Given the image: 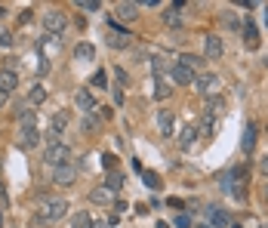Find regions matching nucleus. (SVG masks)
<instances>
[{
	"mask_svg": "<svg viewBox=\"0 0 268 228\" xmlns=\"http://www.w3.org/2000/svg\"><path fill=\"white\" fill-rule=\"evenodd\" d=\"M68 158H71V148L65 145V142H59V145H50L47 148V155H44V161L56 170V167H65L68 164Z\"/></svg>",
	"mask_w": 268,
	"mask_h": 228,
	"instance_id": "f257e3e1",
	"label": "nucleus"
},
{
	"mask_svg": "<svg viewBox=\"0 0 268 228\" xmlns=\"http://www.w3.org/2000/svg\"><path fill=\"white\" fill-rule=\"evenodd\" d=\"M65 213H68V201H62V198H53V201H47V204H44L41 222H59Z\"/></svg>",
	"mask_w": 268,
	"mask_h": 228,
	"instance_id": "f03ea898",
	"label": "nucleus"
},
{
	"mask_svg": "<svg viewBox=\"0 0 268 228\" xmlns=\"http://www.w3.org/2000/svg\"><path fill=\"white\" fill-rule=\"evenodd\" d=\"M191 87H195L201 96H216V87H219V78L216 74H195V81H191Z\"/></svg>",
	"mask_w": 268,
	"mask_h": 228,
	"instance_id": "7ed1b4c3",
	"label": "nucleus"
},
{
	"mask_svg": "<svg viewBox=\"0 0 268 228\" xmlns=\"http://www.w3.org/2000/svg\"><path fill=\"white\" fill-rule=\"evenodd\" d=\"M44 28H47L50 34H62V31L68 28V19H65V13H59V10H50V13L44 16Z\"/></svg>",
	"mask_w": 268,
	"mask_h": 228,
	"instance_id": "20e7f679",
	"label": "nucleus"
},
{
	"mask_svg": "<svg viewBox=\"0 0 268 228\" xmlns=\"http://www.w3.org/2000/svg\"><path fill=\"white\" fill-rule=\"evenodd\" d=\"M204 50H207V59H222V53H225L222 37L219 34H207L204 37Z\"/></svg>",
	"mask_w": 268,
	"mask_h": 228,
	"instance_id": "39448f33",
	"label": "nucleus"
},
{
	"mask_svg": "<svg viewBox=\"0 0 268 228\" xmlns=\"http://www.w3.org/2000/svg\"><path fill=\"white\" fill-rule=\"evenodd\" d=\"M244 47L247 50H259V31H256V22L247 16V22H244Z\"/></svg>",
	"mask_w": 268,
	"mask_h": 228,
	"instance_id": "423d86ee",
	"label": "nucleus"
},
{
	"mask_svg": "<svg viewBox=\"0 0 268 228\" xmlns=\"http://www.w3.org/2000/svg\"><path fill=\"white\" fill-rule=\"evenodd\" d=\"M37 142H41V133H37V127H22L19 130V148H34Z\"/></svg>",
	"mask_w": 268,
	"mask_h": 228,
	"instance_id": "0eeeda50",
	"label": "nucleus"
},
{
	"mask_svg": "<svg viewBox=\"0 0 268 228\" xmlns=\"http://www.w3.org/2000/svg\"><path fill=\"white\" fill-rule=\"evenodd\" d=\"M71 182H74V167H71V164L53 170V185H62V188H65V185H71Z\"/></svg>",
	"mask_w": 268,
	"mask_h": 228,
	"instance_id": "6e6552de",
	"label": "nucleus"
},
{
	"mask_svg": "<svg viewBox=\"0 0 268 228\" xmlns=\"http://www.w3.org/2000/svg\"><path fill=\"white\" fill-rule=\"evenodd\" d=\"M173 127H176V118H173V111H158V130L161 136H173Z\"/></svg>",
	"mask_w": 268,
	"mask_h": 228,
	"instance_id": "1a4fd4ad",
	"label": "nucleus"
},
{
	"mask_svg": "<svg viewBox=\"0 0 268 228\" xmlns=\"http://www.w3.org/2000/svg\"><path fill=\"white\" fill-rule=\"evenodd\" d=\"M108 44H111L114 50H121V47H130V31H121L118 25H114V28L108 31Z\"/></svg>",
	"mask_w": 268,
	"mask_h": 228,
	"instance_id": "9d476101",
	"label": "nucleus"
},
{
	"mask_svg": "<svg viewBox=\"0 0 268 228\" xmlns=\"http://www.w3.org/2000/svg\"><path fill=\"white\" fill-rule=\"evenodd\" d=\"M19 87V78H16V71H7V68H0V90L4 93H13Z\"/></svg>",
	"mask_w": 268,
	"mask_h": 228,
	"instance_id": "9b49d317",
	"label": "nucleus"
},
{
	"mask_svg": "<svg viewBox=\"0 0 268 228\" xmlns=\"http://www.w3.org/2000/svg\"><path fill=\"white\" fill-rule=\"evenodd\" d=\"M170 74H173V81H176V84H182V87H188L191 81H195V74H191L188 68H182L179 62H176V65L170 68Z\"/></svg>",
	"mask_w": 268,
	"mask_h": 228,
	"instance_id": "f8f14e48",
	"label": "nucleus"
},
{
	"mask_svg": "<svg viewBox=\"0 0 268 228\" xmlns=\"http://www.w3.org/2000/svg\"><path fill=\"white\" fill-rule=\"evenodd\" d=\"M74 102H78V108H81V111H87V114H93V111H96V99L90 96V90H81L78 96H74Z\"/></svg>",
	"mask_w": 268,
	"mask_h": 228,
	"instance_id": "ddd939ff",
	"label": "nucleus"
},
{
	"mask_svg": "<svg viewBox=\"0 0 268 228\" xmlns=\"http://www.w3.org/2000/svg\"><path fill=\"white\" fill-rule=\"evenodd\" d=\"M179 65H182V68H188L191 74H195V71L201 74V65H204V59H201V56H195V53H185V56L179 59Z\"/></svg>",
	"mask_w": 268,
	"mask_h": 228,
	"instance_id": "4468645a",
	"label": "nucleus"
},
{
	"mask_svg": "<svg viewBox=\"0 0 268 228\" xmlns=\"http://www.w3.org/2000/svg\"><path fill=\"white\" fill-rule=\"evenodd\" d=\"M114 16L124 19V22H133L139 16V4H118V13H114Z\"/></svg>",
	"mask_w": 268,
	"mask_h": 228,
	"instance_id": "2eb2a0df",
	"label": "nucleus"
},
{
	"mask_svg": "<svg viewBox=\"0 0 268 228\" xmlns=\"http://www.w3.org/2000/svg\"><path fill=\"white\" fill-rule=\"evenodd\" d=\"M241 145H244L247 155L256 148V127H253V124H247V127H244V139H241Z\"/></svg>",
	"mask_w": 268,
	"mask_h": 228,
	"instance_id": "dca6fc26",
	"label": "nucleus"
},
{
	"mask_svg": "<svg viewBox=\"0 0 268 228\" xmlns=\"http://www.w3.org/2000/svg\"><path fill=\"white\" fill-rule=\"evenodd\" d=\"M74 59H81V62H93L96 59V50L90 44H78L74 47Z\"/></svg>",
	"mask_w": 268,
	"mask_h": 228,
	"instance_id": "f3484780",
	"label": "nucleus"
},
{
	"mask_svg": "<svg viewBox=\"0 0 268 228\" xmlns=\"http://www.w3.org/2000/svg\"><path fill=\"white\" fill-rule=\"evenodd\" d=\"M222 111H225V99H222V96H210V99H207V114L219 118Z\"/></svg>",
	"mask_w": 268,
	"mask_h": 228,
	"instance_id": "a211bd4d",
	"label": "nucleus"
},
{
	"mask_svg": "<svg viewBox=\"0 0 268 228\" xmlns=\"http://www.w3.org/2000/svg\"><path fill=\"white\" fill-rule=\"evenodd\" d=\"M108 192H121V188H124V173H118V170H111L108 173Z\"/></svg>",
	"mask_w": 268,
	"mask_h": 228,
	"instance_id": "6ab92c4d",
	"label": "nucleus"
},
{
	"mask_svg": "<svg viewBox=\"0 0 268 228\" xmlns=\"http://www.w3.org/2000/svg\"><path fill=\"white\" fill-rule=\"evenodd\" d=\"M195 136H198L195 127H185V130L179 133V145H182V148H191V145H195Z\"/></svg>",
	"mask_w": 268,
	"mask_h": 228,
	"instance_id": "aec40b11",
	"label": "nucleus"
},
{
	"mask_svg": "<svg viewBox=\"0 0 268 228\" xmlns=\"http://www.w3.org/2000/svg\"><path fill=\"white\" fill-rule=\"evenodd\" d=\"M111 195H114V192H108V188H93V192H90V201H93V204H108Z\"/></svg>",
	"mask_w": 268,
	"mask_h": 228,
	"instance_id": "412c9836",
	"label": "nucleus"
},
{
	"mask_svg": "<svg viewBox=\"0 0 268 228\" xmlns=\"http://www.w3.org/2000/svg\"><path fill=\"white\" fill-rule=\"evenodd\" d=\"M96 130H99V118H96V114H87V118L81 121V133L90 136V133H96Z\"/></svg>",
	"mask_w": 268,
	"mask_h": 228,
	"instance_id": "4be33fe9",
	"label": "nucleus"
},
{
	"mask_svg": "<svg viewBox=\"0 0 268 228\" xmlns=\"http://www.w3.org/2000/svg\"><path fill=\"white\" fill-rule=\"evenodd\" d=\"M65 127H68V111H56V114H53V127H50V130L62 133Z\"/></svg>",
	"mask_w": 268,
	"mask_h": 228,
	"instance_id": "5701e85b",
	"label": "nucleus"
},
{
	"mask_svg": "<svg viewBox=\"0 0 268 228\" xmlns=\"http://www.w3.org/2000/svg\"><path fill=\"white\" fill-rule=\"evenodd\" d=\"M213 127H216V118H213V114H207V111H204V118H201V127H198V133L210 136V133H213Z\"/></svg>",
	"mask_w": 268,
	"mask_h": 228,
	"instance_id": "b1692460",
	"label": "nucleus"
},
{
	"mask_svg": "<svg viewBox=\"0 0 268 228\" xmlns=\"http://www.w3.org/2000/svg\"><path fill=\"white\" fill-rule=\"evenodd\" d=\"M207 213H210V219H213L216 225H228V213H225V210H219V207H207Z\"/></svg>",
	"mask_w": 268,
	"mask_h": 228,
	"instance_id": "393cba45",
	"label": "nucleus"
},
{
	"mask_svg": "<svg viewBox=\"0 0 268 228\" xmlns=\"http://www.w3.org/2000/svg\"><path fill=\"white\" fill-rule=\"evenodd\" d=\"M71 228H93V219H90V213H74V222H71Z\"/></svg>",
	"mask_w": 268,
	"mask_h": 228,
	"instance_id": "a878e982",
	"label": "nucleus"
},
{
	"mask_svg": "<svg viewBox=\"0 0 268 228\" xmlns=\"http://www.w3.org/2000/svg\"><path fill=\"white\" fill-rule=\"evenodd\" d=\"M142 179H145V185L151 188V192H158V188H161V176L158 173H145L142 170Z\"/></svg>",
	"mask_w": 268,
	"mask_h": 228,
	"instance_id": "bb28decb",
	"label": "nucleus"
},
{
	"mask_svg": "<svg viewBox=\"0 0 268 228\" xmlns=\"http://www.w3.org/2000/svg\"><path fill=\"white\" fill-rule=\"evenodd\" d=\"M28 99H31L34 105H37V102H44V99H47V90H44V87H34V90L28 93Z\"/></svg>",
	"mask_w": 268,
	"mask_h": 228,
	"instance_id": "cd10ccee",
	"label": "nucleus"
},
{
	"mask_svg": "<svg viewBox=\"0 0 268 228\" xmlns=\"http://www.w3.org/2000/svg\"><path fill=\"white\" fill-rule=\"evenodd\" d=\"M78 10H87V13H96V10H99V0H78Z\"/></svg>",
	"mask_w": 268,
	"mask_h": 228,
	"instance_id": "c85d7f7f",
	"label": "nucleus"
},
{
	"mask_svg": "<svg viewBox=\"0 0 268 228\" xmlns=\"http://www.w3.org/2000/svg\"><path fill=\"white\" fill-rule=\"evenodd\" d=\"M173 225H176V228H191V216H188V213H179V216L173 219Z\"/></svg>",
	"mask_w": 268,
	"mask_h": 228,
	"instance_id": "c756f323",
	"label": "nucleus"
},
{
	"mask_svg": "<svg viewBox=\"0 0 268 228\" xmlns=\"http://www.w3.org/2000/svg\"><path fill=\"white\" fill-rule=\"evenodd\" d=\"M105 84H108V78H105V71H96V74H93V87L105 90Z\"/></svg>",
	"mask_w": 268,
	"mask_h": 228,
	"instance_id": "7c9ffc66",
	"label": "nucleus"
},
{
	"mask_svg": "<svg viewBox=\"0 0 268 228\" xmlns=\"http://www.w3.org/2000/svg\"><path fill=\"white\" fill-rule=\"evenodd\" d=\"M222 25H225V28H238V19H235V13H222Z\"/></svg>",
	"mask_w": 268,
	"mask_h": 228,
	"instance_id": "2f4dec72",
	"label": "nucleus"
},
{
	"mask_svg": "<svg viewBox=\"0 0 268 228\" xmlns=\"http://www.w3.org/2000/svg\"><path fill=\"white\" fill-rule=\"evenodd\" d=\"M59 136H62V133H56V130H50V133L44 136V139H47V148H50V145H59V142H62Z\"/></svg>",
	"mask_w": 268,
	"mask_h": 228,
	"instance_id": "473e14b6",
	"label": "nucleus"
},
{
	"mask_svg": "<svg viewBox=\"0 0 268 228\" xmlns=\"http://www.w3.org/2000/svg\"><path fill=\"white\" fill-rule=\"evenodd\" d=\"M170 96V87L167 84H158V90H155V99H167Z\"/></svg>",
	"mask_w": 268,
	"mask_h": 228,
	"instance_id": "72a5a7b5",
	"label": "nucleus"
},
{
	"mask_svg": "<svg viewBox=\"0 0 268 228\" xmlns=\"http://www.w3.org/2000/svg\"><path fill=\"white\" fill-rule=\"evenodd\" d=\"M0 47H13V34L10 31H0Z\"/></svg>",
	"mask_w": 268,
	"mask_h": 228,
	"instance_id": "f704fd0d",
	"label": "nucleus"
},
{
	"mask_svg": "<svg viewBox=\"0 0 268 228\" xmlns=\"http://www.w3.org/2000/svg\"><path fill=\"white\" fill-rule=\"evenodd\" d=\"M167 65H164V59H151V71H155V74H161Z\"/></svg>",
	"mask_w": 268,
	"mask_h": 228,
	"instance_id": "c9c22d12",
	"label": "nucleus"
},
{
	"mask_svg": "<svg viewBox=\"0 0 268 228\" xmlns=\"http://www.w3.org/2000/svg\"><path fill=\"white\" fill-rule=\"evenodd\" d=\"M102 161H105V167H108V173H111V170H114V161H118V158H114V155H105Z\"/></svg>",
	"mask_w": 268,
	"mask_h": 228,
	"instance_id": "e433bc0d",
	"label": "nucleus"
},
{
	"mask_svg": "<svg viewBox=\"0 0 268 228\" xmlns=\"http://www.w3.org/2000/svg\"><path fill=\"white\" fill-rule=\"evenodd\" d=\"M0 210H7V188L0 185Z\"/></svg>",
	"mask_w": 268,
	"mask_h": 228,
	"instance_id": "4c0bfd02",
	"label": "nucleus"
},
{
	"mask_svg": "<svg viewBox=\"0 0 268 228\" xmlns=\"http://www.w3.org/2000/svg\"><path fill=\"white\" fill-rule=\"evenodd\" d=\"M259 170H262V176H268V155H265V158L259 161Z\"/></svg>",
	"mask_w": 268,
	"mask_h": 228,
	"instance_id": "58836bf2",
	"label": "nucleus"
},
{
	"mask_svg": "<svg viewBox=\"0 0 268 228\" xmlns=\"http://www.w3.org/2000/svg\"><path fill=\"white\" fill-rule=\"evenodd\" d=\"M93 228H108V222H102V219H99V222H93Z\"/></svg>",
	"mask_w": 268,
	"mask_h": 228,
	"instance_id": "ea45409f",
	"label": "nucleus"
},
{
	"mask_svg": "<svg viewBox=\"0 0 268 228\" xmlns=\"http://www.w3.org/2000/svg\"><path fill=\"white\" fill-rule=\"evenodd\" d=\"M262 198H265V201H268V182H265V188H262Z\"/></svg>",
	"mask_w": 268,
	"mask_h": 228,
	"instance_id": "a19ab883",
	"label": "nucleus"
},
{
	"mask_svg": "<svg viewBox=\"0 0 268 228\" xmlns=\"http://www.w3.org/2000/svg\"><path fill=\"white\" fill-rule=\"evenodd\" d=\"M4 102H7V93H4V90H0V105H4Z\"/></svg>",
	"mask_w": 268,
	"mask_h": 228,
	"instance_id": "79ce46f5",
	"label": "nucleus"
},
{
	"mask_svg": "<svg viewBox=\"0 0 268 228\" xmlns=\"http://www.w3.org/2000/svg\"><path fill=\"white\" fill-rule=\"evenodd\" d=\"M4 16H7V10H4V7H0V19H4Z\"/></svg>",
	"mask_w": 268,
	"mask_h": 228,
	"instance_id": "37998d69",
	"label": "nucleus"
},
{
	"mask_svg": "<svg viewBox=\"0 0 268 228\" xmlns=\"http://www.w3.org/2000/svg\"><path fill=\"white\" fill-rule=\"evenodd\" d=\"M198 228H210V225H198Z\"/></svg>",
	"mask_w": 268,
	"mask_h": 228,
	"instance_id": "c03bdc74",
	"label": "nucleus"
},
{
	"mask_svg": "<svg viewBox=\"0 0 268 228\" xmlns=\"http://www.w3.org/2000/svg\"><path fill=\"white\" fill-rule=\"evenodd\" d=\"M232 228H241V225H232Z\"/></svg>",
	"mask_w": 268,
	"mask_h": 228,
	"instance_id": "a18cd8bd",
	"label": "nucleus"
},
{
	"mask_svg": "<svg viewBox=\"0 0 268 228\" xmlns=\"http://www.w3.org/2000/svg\"><path fill=\"white\" fill-rule=\"evenodd\" d=\"M262 228H268V222H265V225H262Z\"/></svg>",
	"mask_w": 268,
	"mask_h": 228,
	"instance_id": "49530a36",
	"label": "nucleus"
}]
</instances>
